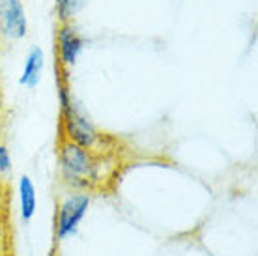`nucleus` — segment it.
<instances>
[{
	"label": "nucleus",
	"instance_id": "obj_1",
	"mask_svg": "<svg viewBox=\"0 0 258 256\" xmlns=\"http://www.w3.org/2000/svg\"><path fill=\"white\" fill-rule=\"evenodd\" d=\"M60 167L66 181L77 187L88 185L99 176V163L94 154L68 139L60 144Z\"/></svg>",
	"mask_w": 258,
	"mask_h": 256
},
{
	"label": "nucleus",
	"instance_id": "obj_2",
	"mask_svg": "<svg viewBox=\"0 0 258 256\" xmlns=\"http://www.w3.org/2000/svg\"><path fill=\"white\" fill-rule=\"evenodd\" d=\"M60 90V105H62V127L66 131L68 141L75 142L86 150H94L97 142H101V135L86 116L77 109V105L70 96V90L64 83L58 84Z\"/></svg>",
	"mask_w": 258,
	"mask_h": 256
},
{
	"label": "nucleus",
	"instance_id": "obj_3",
	"mask_svg": "<svg viewBox=\"0 0 258 256\" xmlns=\"http://www.w3.org/2000/svg\"><path fill=\"white\" fill-rule=\"evenodd\" d=\"M90 206V197L79 193V195H71L60 204L58 213H56V236L64 239L77 230L79 223L84 219L86 212Z\"/></svg>",
	"mask_w": 258,
	"mask_h": 256
},
{
	"label": "nucleus",
	"instance_id": "obj_4",
	"mask_svg": "<svg viewBox=\"0 0 258 256\" xmlns=\"http://www.w3.org/2000/svg\"><path fill=\"white\" fill-rule=\"evenodd\" d=\"M28 32L25 6L21 0H0V36L23 39Z\"/></svg>",
	"mask_w": 258,
	"mask_h": 256
},
{
	"label": "nucleus",
	"instance_id": "obj_5",
	"mask_svg": "<svg viewBox=\"0 0 258 256\" xmlns=\"http://www.w3.org/2000/svg\"><path fill=\"white\" fill-rule=\"evenodd\" d=\"M56 47L62 66H73L84 49V39L77 32V28L70 23H62L56 32Z\"/></svg>",
	"mask_w": 258,
	"mask_h": 256
},
{
	"label": "nucleus",
	"instance_id": "obj_6",
	"mask_svg": "<svg viewBox=\"0 0 258 256\" xmlns=\"http://www.w3.org/2000/svg\"><path fill=\"white\" fill-rule=\"evenodd\" d=\"M43 68H45V54L39 47H34L25 58V68H23V73H21L19 79L21 86L34 88L39 83V79H41Z\"/></svg>",
	"mask_w": 258,
	"mask_h": 256
},
{
	"label": "nucleus",
	"instance_id": "obj_7",
	"mask_svg": "<svg viewBox=\"0 0 258 256\" xmlns=\"http://www.w3.org/2000/svg\"><path fill=\"white\" fill-rule=\"evenodd\" d=\"M19 200H21V213L25 221H30L36 213V187L28 176H23L19 179Z\"/></svg>",
	"mask_w": 258,
	"mask_h": 256
},
{
	"label": "nucleus",
	"instance_id": "obj_8",
	"mask_svg": "<svg viewBox=\"0 0 258 256\" xmlns=\"http://www.w3.org/2000/svg\"><path fill=\"white\" fill-rule=\"evenodd\" d=\"M84 6V0H56V8H58V15L62 23H68L70 17Z\"/></svg>",
	"mask_w": 258,
	"mask_h": 256
},
{
	"label": "nucleus",
	"instance_id": "obj_9",
	"mask_svg": "<svg viewBox=\"0 0 258 256\" xmlns=\"http://www.w3.org/2000/svg\"><path fill=\"white\" fill-rule=\"evenodd\" d=\"M10 170H12V157H10L8 148L0 142V178L10 172Z\"/></svg>",
	"mask_w": 258,
	"mask_h": 256
},
{
	"label": "nucleus",
	"instance_id": "obj_10",
	"mask_svg": "<svg viewBox=\"0 0 258 256\" xmlns=\"http://www.w3.org/2000/svg\"><path fill=\"white\" fill-rule=\"evenodd\" d=\"M6 213V187L0 181V226H2V219Z\"/></svg>",
	"mask_w": 258,
	"mask_h": 256
}]
</instances>
